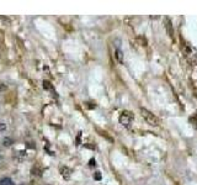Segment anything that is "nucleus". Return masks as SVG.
Wrapping results in <instances>:
<instances>
[{
    "label": "nucleus",
    "mask_w": 197,
    "mask_h": 185,
    "mask_svg": "<svg viewBox=\"0 0 197 185\" xmlns=\"http://www.w3.org/2000/svg\"><path fill=\"white\" fill-rule=\"evenodd\" d=\"M141 115H142V117L145 120V122H147L148 125L153 126V127H156V126L159 125L158 117L155 116L154 114H151L149 110L144 109V107H141Z\"/></svg>",
    "instance_id": "obj_1"
},
{
    "label": "nucleus",
    "mask_w": 197,
    "mask_h": 185,
    "mask_svg": "<svg viewBox=\"0 0 197 185\" xmlns=\"http://www.w3.org/2000/svg\"><path fill=\"white\" fill-rule=\"evenodd\" d=\"M133 119H134V115H133L131 111H123L119 116V122L124 127H129L133 122Z\"/></svg>",
    "instance_id": "obj_2"
},
{
    "label": "nucleus",
    "mask_w": 197,
    "mask_h": 185,
    "mask_svg": "<svg viewBox=\"0 0 197 185\" xmlns=\"http://www.w3.org/2000/svg\"><path fill=\"white\" fill-rule=\"evenodd\" d=\"M165 29H166L168 35L173 38L174 37V29H173V24H171L169 19H165Z\"/></svg>",
    "instance_id": "obj_3"
},
{
    "label": "nucleus",
    "mask_w": 197,
    "mask_h": 185,
    "mask_svg": "<svg viewBox=\"0 0 197 185\" xmlns=\"http://www.w3.org/2000/svg\"><path fill=\"white\" fill-rule=\"evenodd\" d=\"M60 171H62V175H63L64 179H69V178H70V169H69L68 167H62Z\"/></svg>",
    "instance_id": "obj_4"
},
{
    "label": "nucleus",
    "mask_w": 197,
    "mask_h": 185,
    "mask_svg": "<svg viewBox=\"0 0 197 185\" xmlns=\"http://www.w3.org/2000/svg\"><path fill=\"white\" fill-rule=\"evenodd\" d=\"M115 56H116V59H117L119 63H123V53H122V51H121L119 48L116 49Z\"/></svg>",
    "instance_id": "obj_5"
},
{
    "label": "nucleus",
    "mask_w": 197,
    "mask_h": 185,
    "mask_svg": "<svg viewBox=\"0 0 197 185\" xmlns=\"http://www.w3.org/2000/svg\"><path fill=\"white\" fill-rule=\"evenodd\" d=\"M0 185H15V183L10 178H3V179H0Z\"/></svg>",
    "instance_id": "obj_6"
},
{
    "label": "nucleus",
    "mask_w": 197,
    "mask_h": 185,
    "mask_svg": "<svg viewBox=\"0 0 197 185\" xmlns=\"http://www.w3.org/2000/svg\"><path fill=\"white\" fill-rule=\"evenodd\" d=\"M43 86H44V89H47V90H53V86H52V84H50L48 80H44L43 81Z\"/></svg>",
    "instance_id": "obj_7"
},
{
    "label": "nucleus",
    "mask_w": 197,
    "mask_h": 185,
    "mask_svg": "<svg viewBox=\"0 0 197 185\" xmlns=\"http://www.w3.org/2000/svg\"><path fill=\"white\" fill-rule=\"evenodd\" d=\"M3 142H4V146H8V147H9V146L12 144V139L8 137V138H4V141H3Z\"/></svg>",
    "instance_id": "obj_8"
},
{
    "label": "nucleus",
    "mask_w": 197,
    "mask_h": 185,
    "mask_svg": "<svg viewBox=\"0 0 197 185\" xmlns=\"http://www.w3.org/2000/svg\"><path fill=\"white\" fill-rule=\"evenodd\" d=\"M94 178L96 180H100L101 179V174H100V171H96V173H95V175H94Z\"/></svg>",
    "instance_id": "obj_9"
},
{
    "label": "nucleus",
    "mask_w": 197,
    "mask_h": 185,
    "mask_svg": "<svg viewBox=\"0 0 197 185\" xmlns=\"http://www.w3.org/2000/svg\"><path fill=\"white\" fill-rule=\"evenodd\" d=\"M5 130H6V125L3 124V122H0V132H3V131H5Z\"/></svg>",
    "instance_id": "obj_10"
},
{
    "label": "nucleus",
    "mask_w": 197,
    "mask_h": 185,
    "mask_svg": "<svg viewBox=\"0 0 197 185\" xmlns=\"http://www.w3.org/2000/svg\"><path fill=\"white\" fill-rule=\"evenodd\" d=\"M94 165H96V162H95V159H90V167H94Z\"/></svg>",
    "instance_id": "obj_11"
}]
</instances>
